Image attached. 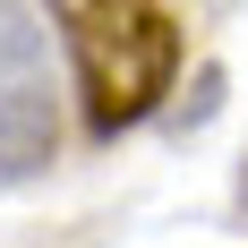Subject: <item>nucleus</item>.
<instances>
[{
	"instance_id": "f257e3e1",
	"label": "nucleus",
	"mask_w": 248,
	"mask_h": 248,
	"mask_svg": "<svg viewBox=\"0 0 248 248\" xmlns=\"http://www.w3.org/2000/svg\"><path fill=\"white\" fill-rule=\"evenodd\" d=\"M51 17L69 34V69L94 137H120L163 111V94L180 86V51H188L163 0H51Z\"/></svg>"
},
{
	"instance_id": "f03ea898",
	"label": "nucleus",
	"mask_w": 248,
	"mask_h": 248,
	"mask_svg": "<svg viewBox=\"0 0 248 248\" xmlns=\"http://www.w3.org/2000/svg\"><path fill=\"white\" fill-rule=\"evenodd\" d=\"M60 163V86L51 43L26 0H0V188H26Z\"/></svg>"
}]
</instances>
